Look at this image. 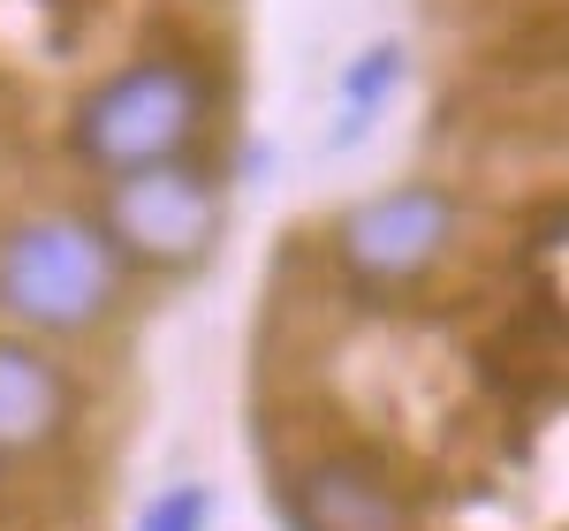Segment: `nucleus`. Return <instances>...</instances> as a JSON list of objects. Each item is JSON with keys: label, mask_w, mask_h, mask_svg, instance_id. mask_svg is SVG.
Instances as JSON below:
<instances>
[{"label": "nucleus", "mask_w": 569, "mask_h": 531, "mask_svg": "<svg viewBox=\"0 0 569 531\" xmlns=\"http://www.w3.org/2000/svg\"><path fill=\"white\" fill-rule=\"evenodd\" d=\"M289 524L297 531H410V493L372 455H311L289 479Z\"/></svg>", "instance_id": "39448f33"}, {"label": "nucleus", "mask_w": 569, "mask_h": 531, "mask_svg": "<svg viewBox=\"0 0 569 531\" xmlns=\"http://www.w3.org/2000/svg\"><path fill=\"white\" fill-rule=\"evenodd\" d=\"M220 221H228V198H220V182L198 160L114 176L107 198H99V236L114 243V259L152 266V273L198 266L220 243Z\"/></svg>", "instance_id": "7ed1b4c3"}, {"label": "nucleus", "mask_w": 569, "mask_h": 531, "mask_svg": "<svg viewBox=\"0 0 569 531\" xmlns=\"http://www.w3.org/2000/svg\"><path fill=\"white\" fill-rule=\"evenodd\" d=\"M402 84V46L380 39V46H365L350 61V77H342V99H350V114L365 122V114H380V99Z\"/></svg>", "instance_id": "0eeeda50"}, {"label": "nucleus", "mask_w": 569, "mask_h": 531, "mask_svg": "<svg viewBox=\"0 0 569 531\" xmlns=\"http://www.w3.org/2000/svg\"><path fill=\"white\" fill-rule=\"evenodd\" d=\"M77 425V380L69 364L23 342V334H0V455H39Z\"/></svg>", "instance_id": "423d86ee"}, {"label": "nucleus", "mask_w": 569, "mask_h": 531, "mask_svg": "<svg viewBox=\"0 0 569 531\" xmlns=\"http://www.w3.org/2000/svg\"><path fill=\"white\" fill-rule=\"evenodd\" d=\"M206 114H213V77L182 53H144L84 91V107L69 114V152L107 182L137 168H168V160H190V144L206 137Z\"/></svg>", "instance_id": "f03ea898"}, {"label": "nucleus", "mask_w": 569, "mask_h": 531, "mask_svg": "<svg viewBox=\"0 0 569 531\" xmlns=\"http://www.w3.org/2000/svg\"><path fill=\"white\" fill-rule=\"evenodd\" d=\"M463 236V206L440 182H395L335 213V259L365 289H418L433 281Z\"/></svg>", "instance_id": "20e7f679"}, {"label": "nucleus", "mask_w": 569, "mask_h": 531, "mask_svg": "<svg viewBox=\"0 0 569 531\" xmlns=\"http://www.w3.org/2000/svg\"><path fill=\"white\" fill-rule=\"evenodd\" d=\"M206 524H213V493L206 487H168L137 517V531H206Z\"/></svg>", "instance_id": "6e6552de"}, {"label": "nucleus", "mask_w": 569, "mask_h": 531, "mask_svg": "<svg viewBox=\"0 0 569 531\" xmlns=\"http://www.w3.org/2000/svg\"><path fill=\"white\" fill-rule=\"evenodd\" d=\"M130 266L84 213H31L0 236V319L23 342H77L122 304Z\"/></svg>", "instance_id": "f257e3e1"}]
</instances>
